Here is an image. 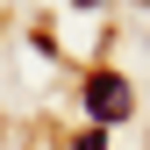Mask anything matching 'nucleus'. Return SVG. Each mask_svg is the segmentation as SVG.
I'll use <instances>...</instances> for the list:
<instances>
[{
  "mask_svg": "<svg viewBox=\"0 0 150 150\" xmlns=\"http://www.w3.org/2000/svg\"><path fill=\"white\" fill-rule=\"evenodd\" d=\"M86 107H93V122H129V107H136L129 100V79L122 71H93L86 79Z\"/></svg>",
  "mask_w": 150,
  "mask_h": 150,
  "instance_id": "1",
  "label": "nucleus"
},
{
  "mask_svg": "<svg viewBox=\"0 0 150 150\" xmlns=\"http://www.w3.org/2000/svg\"><path fill=\"white\" fill-rule=\"evenodd\" d=\"M71 150H107V136H79V143H71Z\"/></svg>",
  "mask_w": 150,
  "mask_h": 150,
  "instance_id": "2",
  "label": "nucleus"
},
{
  "mask_svg": "<svg viewBox=\"0 0 150 150\" xmlns=\"http://www.w3.org/2000/svg\"><path fill=\"white\" fill-rule=\"evenodd\" d=\"M79 7H93V0H79Z\"/></svg>",
  "mask_w": 150,
  "mask_h": 150,
  "instance_id": "3",
  "label": "nucleus"
}]
</instances>
